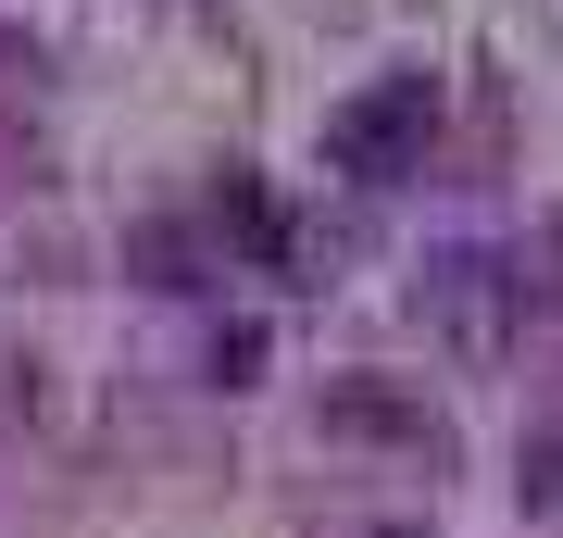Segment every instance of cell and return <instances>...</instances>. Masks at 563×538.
I'll use <instances>...</instances> for the list:
<instances>
[{"mask_svg":"<svg viewBox=\"0 0 563 538\" xmlns=\"http://www.w3.org/2000/svg\"><path fill=\"white\" fill-rule=\"evenodd\" d=\"M426 139H439V88H426V76H376L339 125H325V176L388 188V176H413V163H426Z\"/></svg>","mask_w":563,"mask_h":538,"instance_id":"cell-1","label":"cell"},{"mask_svg":"<svg viewBox=\"0 0 563 538\" xmlns=\"http://www.w3.org/2000/svg\"><path fill=\"white\" fill-rule=\"evenodd\" d=\"M413 300H426V326H439V339L501 351L514 326H526V300H539V276H526V263H501V251H439V263L413 276Z\"/></svg>","mask_w":563,"mask_h":538,"instance_id":"cell-2","label":"cell"},{"mask_svg":"<svg viewBox=\"0 0 563 538\" xmlns=\"http://www.w3.org/2000/svg\"><path fill=\"white\" fill-rule=\"evenodd\" d=\"M325 426H339V439H388V451L439 439V414H426L401 376H325Z\"/></svg>","mask_w":563,"mask_h":538,"instance_id":"cell-3","label":"cell"},{"mask_svg":"<svg viewBox=\"0 0 563 538\" xmlns=\"http://www.w3.org/2000/svg\"><path fill=\"white\" fill-rule=\"evenodd\" d=\"M213 226H239V251H288V226H276V200H263L251 176H239V188L213 200Z\"/></svg>","mask_w":563,"mask_h":538,"instance_id":"cell-4","label":"cell"},{"mask_svg":"<svg viewBox=\"0 0 563 538\" xmlns=\"http://www.w3.org/2000/svg\"><path fill=\"white\" fill-rule=\"evenodd\" d=\"M514 488H526V501H539V514L563 526V439H526V451H514Z\"/></svg>","mask_w":563,"mask_h":538,"instance_id":"cell-5","label":"cell"}]
</instances>
